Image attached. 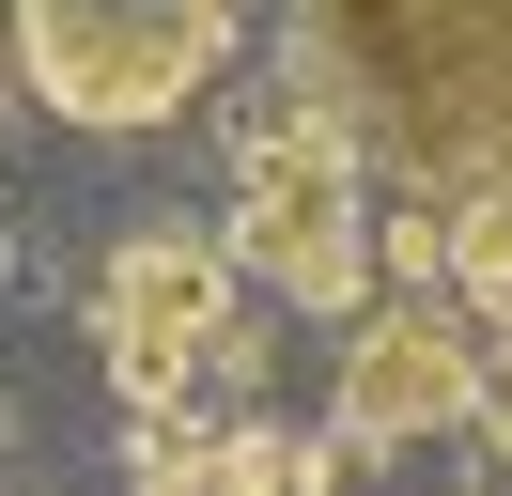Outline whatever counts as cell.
<instances>
[{
    "mask_svg": "<svg viewBox=\"0 0 512 496\" xmlns=\"http://www.w3.org/2000/svg\"><path fill=\"white\" fill-rule=\"evenodd\" d=\"M466 419H497V465H512V341L481 357V403H466Z\"/></svg>",
    "mask_w": 512,
    "mask_h": 496,
    "instance_id": "8992f818",
    "label": "cell"
},
{
    "mask_svg": "<svg viewBox=\"0 0 512 496\" xmlns=\"http://www.w3.org/2000/svg\"><path fill=\"white\" fill-rule=\"evenodd\" d=\"M218 341H233V248L187 233V217H140V233L109 248V279H94L109 388H125L140 419H187V388L218 372Z\"/></svg>",
    "mask_w": 512,
    "mask_h": 496,
    "instance_id": "3957f363",
    "label": "cell"
},
{
    "mask_svg": "<svg viewBox=\"0 0 512 496\" xmlns=\"http://www.w3.org/2000/svg\"><path fill=\"white\" fill-rule=\"evenodd\" d=\"M233 62V0H16V78L78 140H156Z\"/></svg>",
    "mask_w": 512,
    "mask_h": 496,
    "instance_id": "7a4b0ae2",
    "label": "cell"
},
{
    "mask_svg": "<svg viewBox=\"0 0 512 496\" xmlns=\"http://www.w3.org/2000/svg\"><path fill=\"white\" fill-rule=\"evenodd\" d=\"M233 248L280 310H326L357 326L373 310V171H357V124L326 109H280L233 140Z\"/></svg>",
    "mask_w": 512,
    "mask_h": 496,
    "instance_id": "6da1fadb",
    "label": "cell"
},
{
    "mask_svg": "<svg viewBox=\"0 0 512 496\" xmlns=\"http://www.w3.org/2000/svg\"><path fill=\"white\" fill-rule=\"evenodd\" d=\"M0 109H16V93H0Z\"/></svg>",
    "mask_w": 512,
    "mask_h": 496,
    "instance_id": "52a82bcc",
    "label": "cell"
},
{
    "mask_svg": "<svg viewBox=\"0 0 512 496\" xmlns=\"http://www.w3.org/2000/svg\"><path fill=\"white\" fill-rule=\"evenodd\" d=\"M481 403V341L450 326L435 295H373L342 341V434L357 450H419V434H466Z\"/></svg>",
    "mask_w": 512,
    "mask_h": 496,
    "instance_id": "277c9868",
    "label": "cell"
},
{
    "mask_svg": "<svg viewBox=\"0 0 512 496\" xmlns=\"http://www.w3.org/2000/svg\"><path fill=\"white\" fill-rule=\"evenodd\" d=\"M450 279H466V310H497V326H512V155L450 186Z\"/></svg>",
    "mask_w": 512,
    "mask_h": 496,
    "instance_id": "5b68a950",
    "label": "cell"
}]
</instances>
